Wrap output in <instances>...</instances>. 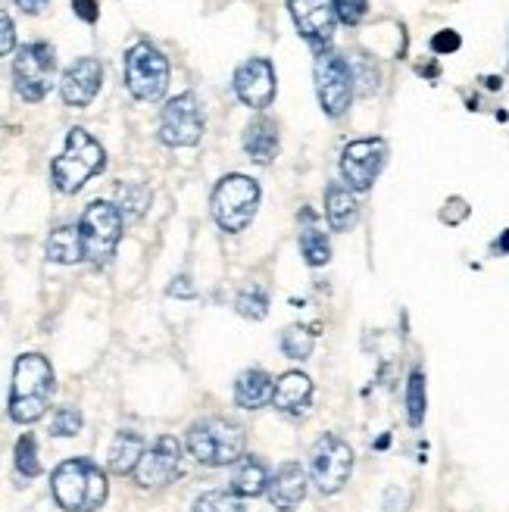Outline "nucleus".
<instances>
[{"mask_svg":"<svg viewBox=\"0 0 509 512\" xmlns=\"http://www.w3.org/2000/svg\"><path fill=\"white\" fill-rule=\"evenodd\" d=\"M50 397H54V369L41 353H22L13 366V388H10V419L19 425L38 422Z\"/></svg>","mask_w":509,"mask_h":512,"instance_id":"f257e3e1","label":"nucleus"},{"mask_svg":"<svg viewBox=\"0 0 509 512\" xmlns=\"http://www.w3.org/2000/svg\"><path fill=\"white\" fill-rule=\"evenodd\" d=\"M50 491H54V500L60 509L66 512H94L107 503V475L100 472V466H94L91 459H66L54 469V478H50Z\"/></svg>","mask_w":509,"mask_h":512,"instance_id":"f03ea898","label":"nucleus"},{"mask_svg":"<svg viewBox=\"0 0 509 512\" xmlns=\"http://www.w3.org/2000/svg\"><path fill=\"white\" fill-rule=\"evenodd\" d=\"M104 166H107L104 147H100L85 128H69L66 147L54 160V166H50V175H54L57 191L79 194L97 172H104Z\"/></svg>","mask_w":509,"mask_h":512,"instance_id":"7ed1b4c3","label":"nucleus"},{"mask_svg":"<svg viewBox=\"0 0 509 512\" xmlns=\"http://www.w3.org/2000/svg\"><path fill=\"white\" fill-rule=\"evenodd\" d=\"M188 450L200 466H232L244 456V428L222 416L200 419L188 428Z\"/></svg>","mask_w":509,"mask_h":512,"instance_id":"20e7f679","label":"nucleus"},{"mask_svg":"<svg viewBox=\"0 0 509 512\" xmlns=\"http://www.w3.org/2000/svg\"><path fill=\"white\" fill-rule=\"evenodd\" d=\"M122 216L113 203L94 200L88 203V210L82 213L79 222V238H82V260L94 266H107L113 260V253L122 238Z\"/></svg>","mask_w":509,"mask_h":512,"instance_id":"39448f33","label":"nucleus"},{"mask_svg":"<svg viewBox=\"0 0 509 512\" xmlns=\"http://www.w3.org/2000/svg\"><path fill=\"white\" fill-rule=\"evenodd\" d=\"M54 79H57V54L47 41H32L16 50L13 85L22 100L41 104V100L50 94V88H54Z\"/></svg>","mask_w":509,"mask_h":512,"instance_id":"423d86ee","label":"nucleus"},{"mask_svg":"<svg viewBox=\"0 0 509 512\" xmlns=\"http://www.w3.org/2000/svg\"><path fill=\"white\" fill-rule=\"evenodd\" d=\"M260 207V185L250 175H225L213 191V216L225 232H244Z\"/></svg>","mask_w":509,"mask_h":512,"instance_id":"0eeeda50","label":"nucleus"},{"mask_svg":"<svg viewBox=\"0 0 509 512\" xmlns=\"http://www.w3.org/2000/svg\"><path fill=\"white\" fill-rule=\"evenodd\" d=\"M316 94H319V107L325 116H344L350 110V100H353V72L344 54L338 50H319L316 54Z\"/></svg>","mask_w":509,"mask_h":512,"instance_id":"6e6552de","label":"nucleus"},{"mask_svg":"<svg viewBox=\"0 0 509 512\" xmlns=\"http://www.w3.org/2000/svg\"><path fill=\"white\" fill-rule=\"evenodd\" d=\"M125 85L138 100L147 104H157L166 97L169 88V60L160 54L154 44H135L129 54H125Z\"/></svg>","mask_w":509,"mask_h":512,"instance_id":"1a4fd4ad","label":"nucleus"},{"mask_svg":"<svg viewBox=\"0 0 509 512\" xmlns=\"http://www.w3.org/2000/svg\"><path fill=\"white\" fill-rule=\"evenodd\" d=\"M388 163V141L385 138H360L341 150V178L353 194H366L375 178Z\"/></svg>","mask_w":509,"mask_h":512,"instance_id":"9d476101","label":"nucleus"},{"mask_svg":"<svg viewBox=\"0 0 509 512\" xmlns=\"http://www.w3.org/2000/svg\"><path fill=\"white\" fill-rule=\"evenodd\" d=\"M353 472V450L338 434H322L310 456V475L322 494H338Z\"/></svg>","mask_w":509,"mask_h":512,"instance_id":"9b49d317","label":"nucleus"},{"mask_svg":"<svg viewBox=\"0 0 509 512\" xmlns=\"http://www.w3.org/2000/svg\"><path fill=\"white\" fill-rule=\"evenodd\" d=\"M203 135V113L194 94H178L166 100L160 113V141L169 147H194Z\"/></svg>","mask_w":509,"mask_h":512,"instance_id":"f8f14e48","label":"nucleus"},{"mask_svg":"<svg viewBox=\"0 0 509 512\" xmlns=\"http://www.w3.org/2000/svg\"><path fill=\"white\" fill-rule=\"evenodd\" d=\"M288 10H291V19L297 25L300 38L307 41L316 54L332 47L335 29H338L332 0H288Z\"/></svg>","mask_w":509,"mask_h":512,"instance_id":"ddd939ff","label":"nucleus"},{"mask_svg":"<svg viewBox=\"0 0 509 512\" xmlns=\"http://www.w3.org/2000/svg\"><path fill=\"white\" fill-rule=\"evenodd\" d=\"M235 94L241 97V104L253 110H266L275 100V69L269 60L253 57L235 69Z\"/></svg>","mask_w":509,"mask_h":512,"instance_id":"4468645a","label":"nucleus"},{"mask_svg":"<svg viewBox=\"0 0 509 512\" xmlns=\"http://www.w3.org/2000/svg\"><path fill=\"white\" fill-rule=\"evenodd\" d=\"M178 459H182V450H178V441L172 434H160L154 441V447L144 450L141 463L135 469L141 488H163L178 475Z\"/></svg>","mask_w":509,"mask_h":512,"instance_id":"2eb2a0df","label":"nucleus"},{"mask_svg":"<svg viewBox=\"0 0 509 512\" xmlns=\"http://www.w3.org/2000/svg\"><path fill=\"white\" fill-rule=\"evenodd\" d=\"M100 82H104V66H100L94 57H82L75 60L66 72H63V82H60V97L66 107L82 110L88 107L91 100L100 91Z\"/></svg>","mask_w":509,"mask_h":512,"instance_id":"dca6fc26","label":"nucleus"},{"mask_svg":"<svg viewBox=\"0 0 509 512\" xmlns=\"http://www.w3.org/2000/svg\"><path fill=\"white\" fill-rule=\"evenodd\" d=\"M303 497H307V472L297 463L278 466V472L269 478V500L278 512H294Z\"/></svg>","mask_w":509,"mask_h":512,"instance_id":"f3484780","label":"nucleus"},{"mask_svg":"<svg viewBox=\"0 0 509 512\" xmlns=\"http://www.w3.org/2000/svg\"><path fill=\"white\" fill-rule=\"evenodd\" d=\"M313 400V381L303 372H285L272 388V403L285 416H303Z\"/></svg>","mask_w":509,"mask_h":512,"instance_id":"a211bd4d","label":"nucleus"},{"mask_svg":"<svg viewBox=\"0 0 509 512\" xmlns=\"http://www.w3.org/2000/svg\"><path fill=\"white\" fill-rule=\"evenodd\" d=\"M278 147H282V141H278V125L269 116H257V119L247 122V128H244V150H247V157L253 163H257V166L275 163Z\"/></svg>","mask_w":509,"mask_h":512,"instance_id":"6ab92c4d","label":"nucleus"},{"mask_svg":"<svg viewBox=\"0 0 509 512\" xmlns=\"http://www.w3.org/2000/svg\"><path fill=\"white\" fill-rule=\"evenodd\" d=\"M325 219L338 235L350 232L360 222V200H356V194L344 182H332L325 188Z\"/></svg>","mask_w":509,"mask_h":512,"instance_id":"aec40b11","label":"nucleus"},{"mask_svg":"<svg viewBox=\"0 0 509 512\" xmlns=\"http://www.w3.org/2000/svg\"><path fill=\"white\" fill-rule=\"evenodd\" d=\"M275 381L266 369H247L235 381V403L241 409H260L272 400Z\"/></svg>","mask_w":509,"mask_h":512,"instance_id":"412c9836","label":"nucleus"},{"mask_svg":"<svg viewBox=\"0 0 509 512\" xmlns=\"http://www.w3.org/2000/svg\"><path fill=\"white\" fill-rule=\"evenodd\" d=\"M300 253L310 266H325L332 260V244H328V235L319 228V219L313 210L300 213Z\"/></svg>","mask_w":509,"mask_h":512,"instance_id":"4be33fe9","label":"nucleus"},{"mask_svg":"<svg viewBox=\"0 0 509 512\" xmlns=\"http://www.w3.org/2000/svg\"><path fill=\"white\" fill-rule=\"evenodd\" d=\"M232 472V494L238 497H260L269 484V469L260 456H241L235 459Z\"/></svg>","mask_w":509,"mask_h":512,"instance_id":"5701e85b","label":"nucleus"},{"mask_svg":"<svg viewBox=\"0 0 509 512\" xmlns=\"http://www.w3.org/2000/svg\"><path fill=\"white\" fill-rule=\"evenodd\" d=\"M144 456V438L138 431H119L110 447V472L132 475Z\"/></svg>","mask_w":509,"mask_h":512,"instance_id":"b1692460","label":"nucleus"},{"mask_svg":"<svg viewBox=\"0 0 509 512\" xmlns=\"http://www.w3.org/2000/svg\"><path fill=\"white\" fill-rule=\"evenodd\" d=\"M47 260L72 266L82 260V238H79V225H60L50 232L47 238Z\"/></svg>","mask_w":509,"mask_h":512,"instance_id":"393cba45","label":"nucleus"},{"mask_svg":"<svg viewBox=\"0 0 509 512\" xmlns=\"http://www.w3.org/2000/svg\"><path fill=\"white\" fill-rule=\"evenodd\" d=\"M113 207L119 210L122 219H141L150 207V188L144 185H116V203Z\"/></svg>","mask_w":509,"mask_h":512,"instance_id":"a878e982","label":"nucleus"},{"mask_svg":"<svg viewBox=\"0 0 509 512\" xmlns=\"http://www.w3.org/2000/svg\"><path fill=\"white\" fill-rule=\"evenodd\" d=\"M425 406H428V394H425V372L413 369L410 378H406V422L413 428H419L425 422Z\"/></svg>","mask_w":509,"mask_h":512,"instance_id":"bb28decb","label":"nucleus"},{"mask_svg":"<svg viewBox=\"0 0 509 512\" xmlns=\"http://www.w3.org/2000/svg\"><path fill=\"white\" fill-rule=\"evenodd\" d=\"M316 347V331L307 325H291L282 331V353L288 360H310Z\"/></svg>","mask_w":509,"mask_h":512,"instance_id":"cd10ccee","label":"nucleus"},{"mask_svg":"<svg viewBox=\"0 0 509 512\" xmlns=\"http://www.w3.org/2000/svg\"><path fill=\"white\" fill-rule=\"evenodd\" d=\"M235 306H238V313H241V316H247V319H253V322H260V319H266V313H269V294H266L263 285H247V288L238 291Z\"/></svg>","mask_w":509,"mask_h":512,"instance_id":"c85d7f7f","label":"nucleus"},{"mask_svg":"<svg viewBox=\"0 0 509 512\" xmlns=\"http://www.w3.org/2000/svg\"><path fill=\"white\" fill-rule=\"evenodd\" d=\"M16 472L22 478H38L41 475V459H38V441L35 434H22L16 444Z\"/></svg>","mask_w":509,"mask_h":512,"instance_id":"c756f323","label":"nucleus"},{"mask_svg":"<svg viewBox=\"0 0 509 512\" xmlns=\"http://www.w3.org/2000/svg\"><path fill=\"white\" fill-rule=\"evenodd\" d=\"M194 512H244L238 494H225V491H207L194 500Z\"/></svg>","mask_w":509,"mask_h":512,"instance_id":"7c9ffc66","label":"nucleus"},{"mask_svg":"<svg viewBox=\"0 0 509 512\" xmlns=\"http://www.w3.org/2000/svg\"><path fill=\"white\" fill-rule=\"evenodd\" d=\"M350 72H353V91H360L363 97L378 91L381 75H378V66H375L372 57H360V60H356V66H350Z\"/></svg>","mask_w":509,"mask_h":512,"instance_id":"2f4dec72","label":"nucleus"},{"mask_svg":"<svg viewBox=\"0 0 509 512\" xmlns=\"http://www.w3.org/2000/svg\"><path fill=\"white\" fill-rule=\"evenodd\" d=\"M82 431V413L75 406H60L50 419V434L54 438H75Z\"/></svg>","mask_w":509,"mask_h":512,"instance_id":"473e14b6","label":"nucleus"},{"mask_svg":"<svg viewBox=\"0 0 509 512\" xmlns=\"http://www.w3.org/2000/svg\"><path fill=\"white\" fill-rule=\"evenodd\" d=\"M335 16L344 25H360L369 13V0H332Z\"/></svg>","mask_w":509,"mask_h":512,"instance_id":"72a5a7b5","label":"nucleus"},{"mask_svg":"<svg viewBox=\"0 0 509 512\" xmlns=\"http://www.w3.org/2000/svg\"><path fill=\"white\" fill-rule=\"evenodd\" d=\"M13 50H16V25L4 10H0V57H10Z\"/></svg>","mask_w":509,"mask_h":512,"instance_id":"f704fd0d","label":"nucleus"},{"mask_svg":"<svg viewBox=\"0 0 509 512\" xmlns=\"http://www.w3.org/2000/svg\"><path fill=\"white\" fill-rule=\"evenodd\" d=\"M460 44H463V38L456 35L453 29H444V32H438L435 38H431V50H435V54H453V50H460Z\"/></svg>","mask_w":509,"mask_h":512,"instance_id":"c9c22d12","label":"nucleus"},{"mask_svg":"<svg viewBox=\"0 0 509 512\" xmlns=\"http://www.w3.org/2000/svg\"><path fill=\"white\" fill-rule=\"evenodd\" d=\"M72 10H75V16L85 19V22H97V16H100L97 0H72Z\"/></svg>","mask_w":509,"mask_h":512,"instance_id":"e433bc0d","label":"nucleus"},{"mask_svg":"<svg viewBox=\"0 0 509 512\" xmlns=\"http://www.w3.org/2000/svg\"><path fill=\"white\" fill-rule=\"evenodd\" d=\"M169 294H172V297H194V285H191V281H188L185 275H178V278L172 281V285H169Z\"/></svg>","mask_w":509,"mask_h":512,"instance_id":"4c0bfd02","label":"nucleus"},{"mask_svg":"<svg viewBox=\"0 0 509 512\" xmlns=\"http://www.w3.org/2000/svg\"><path fill=\"white\" fill-rule=\"evenodd\" d=\"M47 4H50V0H16V7H19L22 13H29V16L44 13V10H47Z\"/></svg>","mask_w":509,"mask_h":512,"instance_id":"58836bf2","label":"nucleus"},{"mask_svg":"<svg viewBox=\"0 0 509 512\" xmlns=\"http://www.w3.org/2000/svg\"><path fill=\"white\" fill-rule=\"evenodd\" d=\"M494 253H509V228H506V232H503V238H497L494 241V247H491Z\"/></svg>","mask_w":509,"mask_h":512,"instance_id":"ea45409f","label":"nucleus"}]
</instances>
